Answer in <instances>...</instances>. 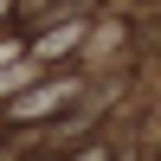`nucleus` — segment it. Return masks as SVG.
<instances>
[{
    "mask_svg": "<svg viewBox=\"0 0 161 161\" xmlns=\"http://www.w3.org/2000/svg\"><path fill=\"white\" fill-rule=\"evenodd\" d=\"M77 161H103V155H97V148H90V155H77Z\"/></svg>",
    "mask_w": 161,
    "mask_h": 161,
    "instance_id": "nucleus-1",
    "label": "nucleus"
}]
</instances>
